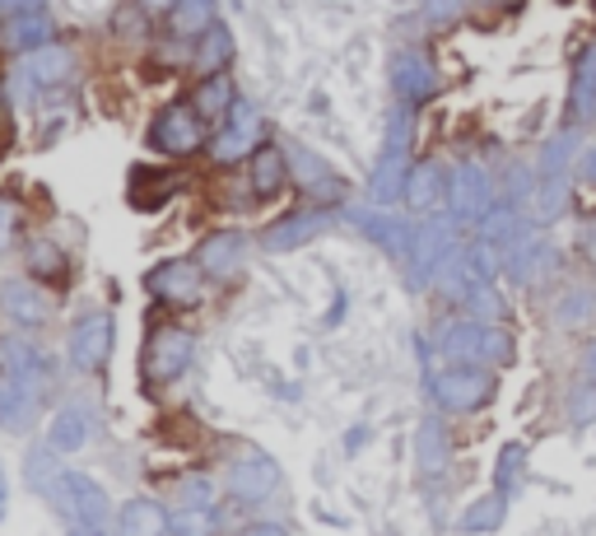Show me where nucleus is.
I'll list each match as a JSON object with an SVG mask.
<instances>
[{
	"instance_id": "f257e3e1",
	"label": "nucleus",
	"mask_w": 596,
	"mask_h": 536,
	"mask_svg": "<svg viewBox=\"0 0 596 536\" xmlns=\"http://www.w3.org/2000/svg\"><path fill=\"white\" fill-rule=\"evenodd\" d=\"M29 485L43 494V500L62 513V518L79 532H103L112 523V500L108 490L93 481V475L62 467L56 462V448H33L29 452Z\"/></svg>"
},
{
	"instance_id": "f03ea898",
	"label": "nucleus",
	"mask_w": 596,
	"mask_h": 536,
	"mask_svg": "<svg viewBox=\"0 0 596 536\" xmlns=\"http://www.w3.org/2000/svg\"><path fill=\"white\" fill-rule=\"evenodd\" d=\"M410 103L396 108L391 117V131H387V145H383V158H377V173H373V196L377 201H396L406 192V177H410Z\"/></svg>"
},
{
	"instance_id": "7ed1b4c3",
	"label": "nucleus",
	"mask_w": 596,
	"mask_h": 536,
	"mask_svg": "<svg viewBox=\"0 0 596 536\" xmlns=\"http://www.w3.org/2000/svg\"><path fill=\"white\" fill-rule=\"evenodd\" d=\"M443 354L452 364H508L512 360V341L499 327H481V322H456L443 336Z\"/></svg>"
},
{
	"instance_id": "20e7f679",
	"label": "nucleus",
	"mask_w": 596,
	"mask_h": 536,
	"mask_svg": "<svg viewBox=\"0 0 596 536\" xmlns=\"http://www.w3.org/2000/svg\"><path fill=\"white\" fill-rule=\"evenodd\" d=\"M191 350H196L191 331H183V327H158L150 341H145V383H154V387L177 383V379L187 373V364H191Z\"/></svg>"
},
{
	"instance_id": "39448f33",
	"label": "nucleus",
	"mask_w": 596,
	"mask_h": 536,
	"mask_svg": "<svg viewBox=\"0 0 596 536\" xmlns=\"http://www.w3.org/2000/svg\"><path fill=\"white\" fill-rule=\"evenodd\" d=\"M145 289L154 294L158 304L187 308V304L201 299V289H206V266H201V262H187V256H173V262H158V266L150 271Z\"/></svg>"
},
{
	"instance_id": "423d86ee",
	"label": "nucleus",
	"mask_w": 596,
	"mask_h": 536,
	"mask_svg": "<svg viewBox=\"0 0 596 536\" xmlns=\"http://www.w3.org/2000/svg\"><path fill=\"white\" fill-rule=\"evenodd\" d=\"M47 392V373H10L0 369V425L29 429Z\"/></svg>"
},
{
	"instance_id": "0eeeda50",
	"label": "nucleus",
	"mask_w": 596,
	"mask_h": 536,
	"mask_svg": "<svg viewBox=\"0 0 596 536\" xmlns=\"http://www.w3.org/2000/svg\"><path fill=\"white\" fill-rule=\"evenodd\" d=\"M489 396H494V379L475 364H456L433 379V402L443 411H475V406H485Z\"/></svg>"
},
{
	"instance_id": "6e6552de",
	"label": "nucleus",
	"mask_w": 596,
	"mask_h": 536,
	"mask_svg": "<svg viewBox=\"0 0 596 536\" xmlns=\"http://www.w3.org/2000/svg\"><path fill=\"white\" fill-rule=\"evenodd\" d=\"M262 145V108L247 103V98H233V108L224 117V131L214 135V158L220 164H233V158L252 154Z\"/></svg>"
},
{
	"instance_id": "1a4fd4ad",
	"label": "nucleus",
	"mask_w": 596,
	"mask_h": 536,
	"mask_svg": "<svg viewBox=\"0 0 596 536\" xmlns=\"http://www.w3.org/2000/svg\"><path fill=\"white\" fill-rule=\"evenodd\" d=\"M150 141L154 150H164V154H191V150H201L206 141V127H201V108H187V103H173L158 112V122L150 131Z\"/></svg>"
},
{
	"instance_id": "9d476101",
	"label": "nucleus",
	"mask_w": 596,
	"mask_h": 536,
	"mask_svg": "<svg viewBox=\"0 0 596 536\" xmlns=\"http://www.w3.org/2000/svg\"><path fill=\"white\" fill-rule=\"evenodd\" d=\"M448 206L456 220H485L494 210V177L481 164H462L448 183Z\"/></svg>"
},
{
	"instance_id": "9b49d317",
	"label": "nucleus",
	"mask_w": 596,
	"mask_h": 536,
	"mask_svg": "<svg viewBox=\"0 0 596 536\" xmlns=\"http://www.w3.org/2000/svg\"><path fill=\"white\" fill-rule=\"evenodd\" d=\"M108 354H112V317L108 313H89L85 322L70 331V364L79 373H93V369L108 364Z\"/></svg>"
},
{
	"instance_id": "f8f14e48",
	"label": "nucleus",
	"mask_w": 596,
	"mask_h": 536,
	"mask_svg": "<svg viewBox=\"0 0 596 536\" xmlns=\"http://www.w3.org/2000/svg\"><path fill=\"white\" fill-rule=\"evenodd\" d=\"M75 75V52L62 43H43V47H29L24 62H19V79L33 89H52V85H66Z\"/></svg>"
},
{
	"instance_id": "ddd939ff",
	"label": "nucleus",
	"mask_w": 596,
	"mask_h": 536,
	"mask_svg": "<svg viewBox=\"0 0 596 536\" xmlns=\"http://www.w3.org/2000/svg\"><path fill=\"white\" fill-rule=\"evenodd\" d=\"M280 485V467H275L271 458H243V462H233L229 467V475H224V490L229 494H238V500H247V504H256V500H266V494Z\"/></svg>"
},
{
	"instance_id": "4468645a",
	"label": "nucleus",
	"mask_w": 596,
	"mask_h": 536,
	"mask_svg": "<svg viewBox=\"0 0 596 536\" xmlns=\"http://www.w3.org/2000/svg\"><path fill=\"white\" fill-rule=\"evenodd\" d=\"M327 229H331V210H298V215H289V220L271 225V229L262 233V248L289 252V248H298V243H312V238L327 233Z\"/></svg>"
},
{
	"instance_id": "2eb2a0df",
	"label": "nucleus",
	"mask_w": 596,
	"mask_h": 536,
	"mask_svg": "<svg viewBox=\"0 0 596 536\" xmlns=\"http://www.w3.org/2000/svg\"><path fill=\"white\" fill-rule=\"evenodd\" d=\"M448 256H452V229L448 225H424L410 238V271L420 275V281L424 275H439Z\"/></svg>"
},
{
	"instance_id": "dca6fc26",
	"label": "nucleus",
	"mask_w": 596,
	"mask_h": 536,
	"mask_svg": "<svg viewBox=\"0 0 596 536\" xmlns=\"http://www.w3.org/2000/svg\"><path fill=\"white\" fill-rule=\"evenodd\" d=\"M391 89L401 94V103H420L433 94V66L424 52H401L391 62Z\"/></svg>"
},
{
	"instance_id": "f3484780",
	"label": "nucleus",
	"mask_w": 596,
	"mask_h": 536,
	"mask_svg": "<svg viewBox=\"0 0 596 536\" xmlns=\"http://www.w3.org/2000/svg\"><path fill=\"white\" fill-rule=\"evenodd\" d=\"M243 256H247V238L243 233H214L201 243V266L214 281H229V275L243 271Z\"/></svg>"
},
{
	"instance_id": "a211bd4d",
	"label": "nucleus",
	"mask_w": 596,
	"mask_h": 536,
	"mask_svg": "<svg viewBox=\"0 0 596 536\" xmlns=\"http://www.w3.org/2000/svg\"><path fill=\"white\" fill-rule=\"evenodd\" d=\"M0 304H5V313L19 327H43L47 322V299L33 281H5L0 285Z\"/></svg>"
},
{
	"instance_id": "6ab92c4d",
	"label": "nucleus",
	"mask_w": 596,
	"mask_h": 536,
	"mask_svg": "<svg viewBox=\"0 0 596 536\" xmlns=\"http://www.w3.org/2000/svg\"><path fill=\"white\" fill-rule=\"evenodd\" d=\"M550 266H554V252H550V243H541V238L518 233L504 252V271L518 275V281H536V275L550 271Z\"/></svg>"
},
{
	"instance_id": "aec40b11",
	"label": "nucleus",
	"mask_w": 596,
	"mask_h": 536,
	"mask_svg": "<svg viewBox=\"0 0 596 536\" xmlns=\"http://www.w3.org/2000/svg\"><path fill=\"white\" fill-rule=\"evenodd\" d=\"M406 201H410V210H439V206H448V177H443V168L439 164L410 168Z\"/></svg>"
},
{
	"instance_id": "412c9836",
	"label": "nucleus",
	"mask_w": 596,
	"mask_h": 536,
	"mask_svg": "<svg viewBox=\"0 0 596 536\" xmlns=\"http://www.w3.org/2000/svg\"><path fill=\"white\" fill-rule=\"evenodd\" d=\"M89 429H93L89 411L85 406H66V411H56V420L47 429V444L62 452V458H70V452H79V448L89 444Z\"/></svg>"
},
{
	"instance_id": "4be33fe9",
	"label": "nucleus",
	"mask_w": 596,
	"mask_h": 536,
	"mask_svg": "<svg viewBox=\"0 0 596 536\" xmlns=\"http://www.w3.org/2000/svg\"><path fill=\"white\" fill-rule=\"evenodd\" d=\"M289 164H294V177H298V187H308L312 196H322V201H331L335 192H341V177H335L322 158H317L312 150H303L298 145L294 154H289Z\"/></svg>"
},
{
	"instance_id": "5701e85b",
	"label": "nucleus",
	"mask_w": 596,
	"mask_h": 536,
	"mask_svg": "<svg viewBox=\"0 0 596 536\" xmlns=\"http://www.w3.org/2000/svg\"><path fill=\"white\" fill-rule=\"evenodd\" d=\"M173 33L177 37H206L214 29V0H173Z\"/></svg>"
},
{
	"instance_id": "b1692460",
	"label": "nucleus",
	"mask_w": 596,
	"mask_h": 536,
	"mask_svg": "<svg viewBox=\"0 0 596 536\" xmlns=\"http://www.w3.org/2000/svg\"><path fill=\"white\" fill-rule=\"evenodd\" d=\"M350 220L360 225V229H364L368 238H377V243H383L387 252H396V256H401V252H410V238H415V233H410L406 225L387 220V215H377V210H373V215H368V210H354Z\"/></svg>"
},
{
	"instance_id": "393cba45",
	"label": "nucleus",
	"mask_w": 596,
	"mask_h": 536,
	"mask_svg": "<svg viewBox=\"0 0 596 536\" xmlns=\"http://www.w3.org/2000/svg\"><path fill=\"white\" fill-rule=\"evenodd\" d=\"M5 43H10L14 52H29V47L52 43V19H47V10H33V14L10 19V24H5Z\"/></svg>"
},
{
	"instance_id": "a878e982",
	"label": "nucleus",
	"mask_w": 596,
	"mask_h": 536,
	"mask_svg": "<svg viewBox=\"0 0 596 536\" xmlns=\"http://www.w3.org/2000/svg\"><path fill=\"white\" fill-rule=\"evenodd\" d=\"M285 173H289V168H285V154L266 145L262 154L252 158V192H256V196H275V192L285 187Z\"/></svg>"
},
{
	"instance_id": "bb28decb",
	"label": "nucleus",
	"mask_w": 596,
	"mask_h": 536,
	"mask_svg": "<svg viewBox=\"0 0 596 536\" xmlns=\"http://www.w3.org/2000/svg\"><path fill=\"white\" fill-rule=\"evenodd\" d=\"M117 527L135 532V536H150V532H168V518H164V508H158L154 500H131V504H122Z\"/></svg>"
},
{
	"instance_id": "cd10ccee",
	"label": "nucleus",
	"mask_w": 596,
	"mask_h": 536,
	"mask_svg": "<svg viewBox=\"0 0 596 536\" xmlns=\"http://www.w3.org/2000/svg\"><path fill=\"white\" fill-rule=\"evenodd\" d=\"M415 452H420V467H424L429 475H439V471L448 467V434H443V425H439V420H424V425H420V439H415Z\"/></svg>"
},
{
	"instance_id": "c85d7f7f",
	"label": "nucleus",
	"mask_w": 596,
	"mask_h": 536,
	"mask_svg": "<svg viewBox=\"0 0 596 536\" xmlns=\"http://www.w3.org/2000/svg\"><path fill=\"white\" fill-rule=\"evenodd\" d=\"M569 206V177L564 173H541V187H536V220H554Z\"/></svg>"
},
{
	"instance_id": "c756f323",
	"label": "nucleus",
	"mask_w": 596,
	"mask_h": 536,
	"mask_svg": "<svg viewBox=\"0 0 596 536\" xmlns=\"http://www.w3.org/2000/svg\"><path fill=\"white\" fill-rule=\"evenodd\" d=\"M573 112H578L583 122L596 112V47L578 62V79H573Z\"/></svg>"
},
{
	"instance_id": "7c9ffc66",
	"label": "nucleus",
	"mask_w": 596,
	"mask_h": 536,
	"mask_svg": "<svg viewBox=\"0 0 596 536\" xmlns=\"http://www.w3.org/2000/svg\"><path fill=\"white\" fill-rule=\"evenodd\" d=\"M554 317H560L564 327H578V322H592L596 317V294L592 289H569L560 308H554Z\"/></svg>"
},
{
	"instance_id": "2f4dec72",
	"label": "nucleus",
	"mask_w": 596,
	"mask_h": 536,
	"mask_svg": "<svg viewBox=\"0 0 596 536\" xmlns=\"http://www.w3.org/2000/svg\"><path fill=\"white\" fill-rule=\"evenodd\" d=\"M504 500H508L504 490L489 494V500H481V504H475L466 518H462V532H494V527L504 523Z\"/></svg>"
},
{
	"instance_id": "473e14b6",
	"label": "nucleus",
	"mask_w": 596,
	"mask_h": 536,
	"mask_svg": "<svg viewBox=\"0 0 596 536\" xmlns=\"http://www.w3.org/2000/svg\"><path fill=\"white\" fill-rule=\"evenodd\" d=\"M485 238H489V243H512V238H518V210H512V206H494L489 215H485Z\"/></svg>"
},
{
	"instance_id": "72a5a7b5",
	"label": "nucleus",
	"mask_w": 596,
	"mask_h": 536,
	"mask_svg": "<svg viewBox=\"0 0 596 536\" xmlns=\"http://www.w3.org/2000/svg\"><path fill=\"white\" fill-rule=\"evenodd\" d=\"M196 108H201V112H224V108H233L229 75H210L206 85H201V94H196Z\"/></svg>"
},
{
	"instance_id": "f704fd0d",
	"label": "nucleus",
	"mask_w": 596,
	"mask_h": 536,
	"mask_svg": "<svg viewBox=\"0 0 596 536\" xmlns=\"http://www.w3.org/2000/svg\"><path fill=\"white\" fill-rule=\"evenodd\" d=\"M29 266L37 275H62L66 271V256L56 252V243H47V238H37V243L29 248Z\"/></svg>"
},
{
	"instance_id": "c9c22d12",
	"label": "nucleus",
	"mask_w": 596,
	"mask_h": 536,
	"mask_svg": "<svg viewBox=\"0 0 596 536\" xmlns=\"http://www.w3.org/2000/svg\"><path fill=\"white\" fill-rule=\"evenodd\" d=\"M522 462H527V448H522V444H508V448H504V458H499V490H504V494L518 485Z\"/></svg>"
},
{
	"instance_id": "e433bc0d",
	"label": "nucleus",
	"mask_w": 596,
	"mask_h": 536,
	"mask_svg": "<svg viewBox=\"0 0 596 536\" xmlns=\"http://www.w3.org/2000/svg\"><path fill=\"white\" fill-rule=\"evenodd\" d=\"M210 504H214V481H206V475H191V481L183 485V508L201 513V508H210Z\"/></svg>"
},
{
	"instance_id": "4c0bfd02",
	"label": "nucleus",
	"mask_w": 596,
	"mask_h": 536,
	"mask_svg": "<svg viewBox=\"0 0 596 536\" xmlns=\"http://www.w3.org/2000/svg\"><path fill=\"white\" fill-rule=\"evenodd\" d=\"M569 420H573V425H592V420H596V387H578V392H573Z\"/></svg>"
},
{
	"instance_id": "58836bf2",
	"label": "nucleus",
	"mask_w": 596,
	"mask_h": 536,
	"mask_svg": "<svg viewBox=\"0 0 596 536\" xmlns=\"http://www.w3.org/2000/svg\"><path fill=\"white\" fill-rule=\"evenodd\" d=\"M229 62V33L224 29H210L206 33V47H201V66H220Z\"/></svg>"
},
{
	"instance_id": "ea45409f",
	"label": "nucleus",
	"mask_w": 596,
	"mask_h": 536,
	"mask_svg": "<svg viewBox=\"0 0 596 536\" xmlns=\"http://www.w3.org/2000/svg\"><path fill=\"white\" fill-rule=\"evenodd\" d=\"M573 150V135H554L545 145V158H541V173H564V158Z\"/></svg>"
},
{
	"instance_id": "a19ab883",
	"label": "nucleus",
	"mask_w": 596,
	"mask_h": 536,
	"mask_svg": "<svg viewBox=\"0 0 596 536\" xmlns=\"http://www.w3.org/2000/svg\"><path fill=\"white\" fill-rule=\"evenodd\" d=\"M33 10H47V0H0V29L19 14H33Z\"/></svg>"
},
{
	"instance_id": "79ce46f5",
	"label": "nucleus",
	"mask_w": 596,
	"mask_h": 536,
	"mask_svg": "<svg viewBox=\"0 0 596 536\" xmlns=\"http://www.w3.org/2000/svg\"><path fill=\"white\" fill-rule=\"evenodd\" d=\"M14 229H19V210H14V201H0V252L14 243Z\"/></svg>"
},
{
	"instance_id": "37998d69",
	"label": "nucleus",
	"mask_w": 596,
	"mask_h": 536,
	"mask_svg": "<svg viewBox=\"0 0 596 536\" xmlns=\"http://www.w3.org/2000/svg\"><path fill=\"white\" fill-rule=\"evenodd\" d=\"M578 243H583V256L596 266V220H587V225L578 229Z\"/></svg>"
},
{
	"instance_id": "c03bdc74",
	"label": "nucleus",
	"mask_w": 596,
	"mask_h": 536,
	"mask_svg": "<svg viewBox=\"0 0 596 536\" xmlns=\"http://www.w3.org/2000/svg\"><path fill=\"white\" fill-rule=\"evenodd\" d=\"M429 19H448V14H456V10H462V0H429Z\"/></svg>"
},
{
	"instance_id": "a18cd8bd",
	"label": "nucleus",
	"mask_w": 596,
	"mask_h": 536,
	"mask_svg": "<svg viewBox=\"0 0 596 536\" xmlns=\"http://www.w3.org/2000/svg\"><path fill=\"white\" fill-rule=\"evenodd\" d=\"M578 369H583V379H596V341L583 350V360H578Z\"/></svg>"
},
{
	"instance_id": "49530a36",
	"label": "nucleus",
	"mask_w": 596,
	"mask_h": 536,
	"mask_svg": "<svg viewBox=\"0 0 596 536\" xmlns=\"http://www.w3.org/2000/svg\"><path fill=\"white\" fill-rule=\"evenodd\" d=\"M583 173H587V177H592V183H596V150H592V154L583 158Z\"/></svg>"
},
{
	"instance_id": "de8ad7c7",
	"label": "nucleus",
	"mask_w": 596,
	"mask_h": 536,
	"mask_svg": "<svg viewBox=\"0 0 596 536\" xmlns=\"http://www.w3.org/2000/svg\"><path fill=\"white\" fill-rule=\"evenodd\" d=\"M0 508H5V475H0Z\"/></svg>"
}]
</instances>
